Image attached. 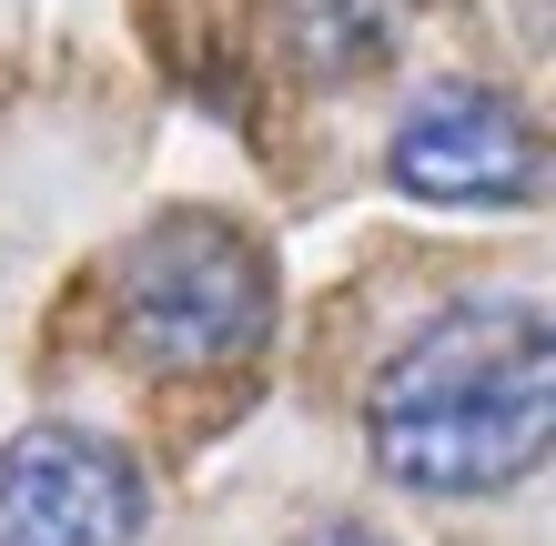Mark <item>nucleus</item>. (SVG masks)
<instances>
[{"label":"nucleus","mask_w":556,"mask_h":546,"mask_svg":"<svg viewBox=\"0 0 556 546\" xmlns=\"http://www.w3.org/2000/svg\"><path fill=\"white\" fill-rule=\"evenodd\" d=\"M375 466L425 496H496L546 466L556 325L536 304H455L375 374Z\"/></svg>","instance_id":"f257e3e1"},{"label":"nucleus","mask_w":556,"mask_h":546,"mask_svg":"<svg viewBox=\"0 0 556 546\" xmlns=\"http://www.w3.org/2000/svg\"><path fill=\"white\" fill-rule=\"evenodd\" d=\"M112 325L152 374L243 365L274 334V253L223 213H162L112 264Z\"/></svg>","instance_id":"f03ea898"},{"label":"nucleus","mask_w":556,"mask_h":546,"mask_svg":"<svg viewBox=\"0 0 556 546\" xmlns=\"http://www.w3.org/2000/svg\"><path fill=\"white\" fill-rule=\"evenodd\" d=\"M142 475L112 435L30 426L0 456V546H132Z\"/></svg>","instance_id":"7ed1b4c3"},{"label":"nucleus","mask_w":556,"mask_h":546,"mask_svg":"<svg viewBox=\"0 0 556 546\" xmlns=\"http://www.w3.org/2000/svg\"><path fill=\"white\" fill-rule=\"evenodd\" d=\"M415 203H536V122L506 102V91L445 81L395 122V152H384Z\"/></svg>","instance_id":"20e7f679"},{"label":"nucleus","mask_w":556,"mask_h":546,"mask_svg":"<svg viewBox=\"0 0 556 546\" xmlns=\"http://www.w3.org/2000/svg\"><path fill=\"white\" fill-rule=\"evenodd\" d=\"M395 21L405 0H283V30H293V61L324 81H354L395 51Z\"/></svg>","instance_id":"39448f33"},{"label":"nucleus","mask_w":556,"mask_h":546,"mask_svg":"<svg viewBox=\"0 0 556 546\" xmlns=\"http://www.w3.org/2000/svg\"><path fill=\"white\" fill-rule=\"evenodd\" d=\"M293 546H384V536H365V526H314V536H293Z\"/></svg>","instance_id":"423d86ee"}]
</instances>
